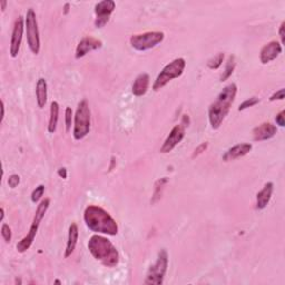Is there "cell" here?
<instances>
[{
    "instance_id": "1",
    "label": "cell",
    "mask_w": 285,
    "mask_h": 285,
    "mask_svg": "<svg viewBox=\"0 0 285 285\" xmlns=\"http://www.w3.org/2000/svg\"><path fill=\"white\" fill-rule=\"evenodd\" d=\"M236 93H238V86L232 83L224 87V89L208 107V120L213 130H218L222 125L231 110L232 104L234 103Z\"/></svg>"
},
{
    "instance_id": "2",
    "label": "cell",
    "mask_w": 285,
    "mask_h": 285,
    "mask_svg": "<svg viewBox=\"0 0 285 285\" xmlns=\"http://www.w3.org/2000/svg\"><path fill=\"white\" fill-rule=\"evenodd\" d=\"M84 220L90 231L115 236L118 234V225L113 216L104 208L89 205L84 212Z\"/></svg>"
},
{
    "instance_id": "3",
    "label": "cell",
    "mask_w": 285,
    "mask_h": 285,
    "mask_svg": "<svg viewBox=\"0 0 285 285\" xmlns=\"http://www.w3.org/2000/svg\"><path fill=\"white\" fill-rule=\"evenodd\" d=\"M88 250L94 258L106 267L118 265L119 254L117 248L110 240L102 235H93L88 242Z\"/></svg>"
},
{
    "instance_id": "4",
    "label": "cell",
    "mask_w": 285,
    "mask_h": 285,
    "mask_svg": "<svg viewBox=\"0 0 285 285\" xmlns=\"http://www.w3.org/2000/svg\"><path fill=\"white\" fill-rule=\"evenodd\" d=\"M50 205V199L46 198L42 200V203L39 204L37 210H36L33 223H31V226L29 228V233L25 236V238L22 239V241H19L17 244V251L19 253H25L27 250H29L30 246L33 245L36 234H37L38 228L40 225V222H42L44 216L48 211V207Z\"/></svg>"
},
{
    "instance_id": "5",
    "label": "cell",
    "mask_w": 285,
    "mask_h": 285,
    "mask_svg": "<svg viewBox=\"0 0 285 285\" xmlns=\"http://www.w3.org/2000/svg\"><path fill=\"white\" fill-rule=\"evenodd\" d=\"M90 108L88 105L86 99H83L78 104L77 110L75 114V122H74V138L76 140H80L85 138L89 134L90 131Z\"/></svg>"
},
{
    "instance_id": "6",
    "label": "cell",
    "mask_w": 285,
    "mask_h": 285,
    "mask_svg": "<svg viewBox=\"0 0 285 285\" xmlns=\"http://www.w3.org/2000/svg\"><path fill=\"white\" fill-rule=\"evenodd\" d=\"M186 67V60L184 58H176L171 62L170 64L163 68L159 75L156 78L154 85H153V89L155 91H158L162 89L164 86H166L171 80L178 78L183 75L184 69Z\"/></svg>"
},
{
    "instance_id": "7",
    "label": "cell",
    "mask_w": 285,
    "mask_h": 285,
    "mask_svg": "<svg viewBox=\"0 0 285 285\" xmlns=\"http://www.w3.org/2000/svg\"><path fill=\"white\" fill-rule=\"evenodd\" d=\"M168 266V254L166 250H160L154 265H152L146 274L144 283L146 285H160L164 282Z\"/></svg>"
},
{
    "instance_id": "8",
    "label": "cell",
    "mask_w": 285,
    "mask_h": 285,
    "mask_svg": "<svg viewBox=\"0 0 285 285\" xmlns=\"http://www.w3.org/2000/svg\"><path fill=\"white\" fill-rule=\"evenodd\" d=\"M165 38L162 31H148V33L132 36L130 39L131 46L138 51H146L155 48Z\"/></svg>"
},
{
    "instance_id": "9",
    "label": "cell",
    "mask_w": 285,
    "mask_h": 285,
    "mask_svg": "<svg viewBox=\"0 0 285 285\" xmlns=\"http://www.w3.org/2000/svg\"><path fill=\"white\" fill-rule=\"evenodd\" d=\"M26 30H27V42L31 53L35 55L39 54L40 50V38L38 30L37 17L33 9L27 11L26 16Z\"/></svg>"
},
{
    "instance_id": "10",
    "label": "cell",
    "mask_w": 285,
    "mask_h": 285,
    "mask_svg": "<svg viewBox=\"0 0 285 285\" xmlns=\"http://www.w3.org/2000/svg\"><path fill=\"white\" fill-rule=\"evenodd\" d=\"M116 3L114 0H103L95 6V26L96 28H103L110 20V15L114 13Z\"/></svg>"
},
{
    "instance_id": "11",
    "label": "cell",
    "mask_w": 285,
    "mask_h": 285,
    "mask_svg": "<svg viewBox=\"0 0 285 285\" xmlns=\"http://www.w3.org/2000/svg\"><path fill=\"white\" fill-rule=\"evenodd\" d=\"M185 137V125L179 124V125H175L170 132V135L167 136L165 142L160 147V153L166 154V153L172 152L174 148L182 142Z\"/></svg>"
},
{
    "instance_id": "12",
    "label": "cell",
    "mask_w": 285,
    "mask_h": 285,
    "mask_svg": "<svg viewBox=\"0 0 285 285\" xmlns=\"http://www.w3.org/2000/svg\"><path fill=\"white\" fill-rule=\"evenodd\" d=\"M25 20H23L22 16L16 19L13 34H11L10 40V56L13 58H16L19 54L20 45H22V40L23 36V30H25Z\"/></svg>"
},
{
    "instance_id": "13",
    "label": "cell",
    "mask_w": 285,
    "mask_h": 285,
    "mask_svg": "<svg viewBox=\"0 0 285 285\" xmlns=\"http://www.w3.org/2000/svg\"><path fill=\"white\" fill-rule=\"evenodd\" d=\"M102 46H103V43L97 38L90 37V36L83 38L78 43L77 48H76V55H75L76 58L77 59L82 58L84 57V56H86L88 53H90V51L97 50L99 49V48H102Z\"/></svg>"
},
{
    "instance_id": "14",
    "label": "cell",
    "mask_w": 285,
    "mask_h": 285,
    "mask_svg": "<svg viewBox=\"0 0 285 285\" xmlns=\"http://www.w3.org/2000/svg\"><path fill=\"white\" fill-rule=\"evenodd\" d=\"M282 53V45L276 40H272L268 44H266L260 53V60L261 63L266 65V64L271 63L272 60H274L279 57V55Z\"/></svg>"
},
{
    "instance_id": "15",
    "label": "cell",
    "mask_w": 285,
    "mask_h": 285,
    "mask_svg": "<svg viewBox=\"0 0 285 285\" xmlns=\"http://www.w3.org/2000/svg\"><path fill=\"white\" fill-rule=\"evenodd\" d=\"M278 132V128L272 123H263L253 130V137L256 142H262L274 137Z\"/></svg>"
},
{
    "instance_id": "16",
    "label": "cell",
    "mask_w": 285,
    "mask_h": 285,
    "mask_svg": "<svg viewBox=\"0 0 285 285\" xmlns=\"http://www.w3.org/2000/svg\"><path fill=\"white\" fill-rule=\"evenodd\" d=\"M252 144L248 143H243V144H238V145L233 146L230 148L225 154L223 156V159L225 162H231V160H235L241 157H244V156L247 155L248 153L252 151Z\"/></svg>"
},
{
    "instance_id": "17",
    "label": "cell",
    "mask_w": 285,
    "mask_h": 285,
    "mask_svg": "<svg viewBox=\"0 0 285 285\" xmlns=\"http://www.w3.org/2000/svg\"><path fill=\"white\" fill-rule=\"evenodd\" d=\"M273 190H274V184L270 182L266 183L265 186L256 194V208L258 210H264L267 206L272 197Z\"/></svg>"
},
{
    "instance_id": "18",
    "label": "cell",
    "mask_w": 285,
    "mask_h": 285,
    "mask_svg": "<svg viewBox=\"0 0 285 285\" xmlns=\"http://www.w3.org/2000/svg\"><path fill=\"white\" fill-rule=\"evenodd\" d=\"M148 85H150V76L145 73L140 74L135 79L133 87H132V93L137 97H142L147 93Z\"/></svg>"
},
{
    "instance_id": "19",
    "label": "cell",
    "mask_w": 285,
    "mask_h": 285,
    "mask_svg": "<svg viewBox=\"0 0 285 285\" xmlns=\"http://www.w3.org/2000/svg\"><path fill=\"white\" fill-rule=\"evenodd\" d=\"M48 97V85L45 78H39L36 85V99H37L38 107L44 108L47 103Z\"/></svg>"
},
{
    "instance_id": "20",
    "label": "cell",
    "mask_w": 285,
    "mask_h": 285,
    "mask_svg": "<svg viewBox=\"0 0 285 285\" xmlns=\"http://www.w3.org/2000/svg\"><path fill=\"white\" fill-rule=\"evenodd\" d=\"M78 226L77 224L73 223L69 227V234H68V242H67V247L65 251V258H69V256L73 254L75 251V247L77 245V241H78Z\"/></svg>"
},
{
    "instance_id": "21",
    "label": "cell",
    "mask_w": 285,
    "mask_h": 285,
    "mask_svg": "<svg viewBox=\"0 0 285 285\" xmlns=\"http://www.w3.org/2000/svg\"><path fill=\"white\" fill-rule=\"evenodd\" d=\"M58 116H59V105L57 102H53L50 104V117H49V124H48V132H49L50 134H54L56 130H57Z\"/></svg>"
},
{
    "instance_id": "22",
    "label": "cell",
    "mask_w": 285,
    "mask_h": 285,
    "mask_svg": "<svg viewBox=\"0 0 285 285\" xmlns=\"http://www.w3.org/2000/svg\"><path fill=\"white\" fill-rule=\"evenodd\" d=\"M235 66H236V63H235V56L231 55L230 57L227 59V63H226V67H225V71H224L222 77H220V82H225L228 78L231 77L234 73V69H235Z\"/></svg>"
},
{
    "instance_id": "23",
    "label": "cell",
    "mask_w": 285,
    "mask_h": 285,
    "mask_svg": "<svg viewBox=\"0 0 285 285\" xmlns=\"http://www.w3.org/2000/svg\"><path fill=\"white\" fill-rule=\"evenodd\" d=\"M223 60H224V54L223 53H219L215 56L214 58H212L208 60V63H207V66L210 69H213V70H215V69H218L219 67H220V65H222V63H223Z\"/></svg>"
},
{
    "instance_id": "24",
    "label": "cell",
    "mask_w": 285,
    "mask_h": 285,
    "mask_svg": "<svg viewBox=\"0 0 285 285\" xmlns=\"http://www.w3.org/2000/svg\"><path fill=\"white\" fill-rule=\"evenodd\" d=\"M44 192H45V186L39 185L34 190V192L31 193V202L33 203H38L39 199L42 198V196L44 195Z\"/></svg>"
},
{
    "instance_id": "25",
    "label": "cell",
    "mask_w": 285,
    "mask_h": 285,
    "mask_svg": "<svg viewBox=\"0 0 285 285\" xmlns=\"http://www.w3.org/2000/svg\"><path fill=\"white\" fill-rule=\"evenodd\" d=\"M259 103H260V99L258 97H251V98L246 99L245 102H243L242 104H241V105L238 108V110L242 111L244 110H246V108H248V107H253V106L256 105V104H259Z\"/></svg>"
},
{
    "instance_id": "26",
    "label": "cell",
    "mask_w": 285,
    "mask_h": 285,
    "mask_svg": "<svg viewBox=\"0 0 285 285\" xmlns=\"http://www.w3.org/2000/svg\"><path fill=\"white\" fill-rule=\"evenodd\" d=\"M71 122H73V110H71V107H67L65 110V124L67 132L71 130Z\"/></svg>"
},
{
    "instance_id": "27",
    "label": "cell",
    "mask_w": 285,
    "mask_h": 285,
    "mask_svg": "<svg viewBox=\"0 0 285 285\" xmlns=\"http://www.w3.org/2000/svg\"><path fill=\"white\" fill-rule=\"evenodd\" d=\"M1 235L2 239L5 240L6 243H10L11 241V228L7 224H3L1 227Z\"/></svg>"
},
{
    "instance_id": "28",
    "label": "cell",
    "mask_w": 285,
    "mask_h": 285,
    "mask_svg": "<svg viewBox=\"0 0 285 285\" xmlns=\"http://www.w3.org/2000/svg\"><path fill=\"white\" fill-rule=\"evenodd\" d=\"M19 183H20V177L17 174H13L9 177V179H8V185H9V187L11 188L17 187L19 185Z\"/></svg>"
},
{
    "instance_id": "29",
    "label": "cell",
    "mask_w": 285,
    "mask_h": 285,
    "mask_svg": "<svg viewBox=\"0 0 285 285\" xmlns=\"http://www.w3.org/2000/svg\"><path fill=\"white\" fill-rule=\"evenodd\" d=\"M208 146V143H203V144H200L199 146L196 147V150L194 151V154H193V158H195V157H197V156H199L200 154H203L204 152L206 151V148Z\"/></svg>"
},
{
    "instance_id": "30",
    "label": "cell",
    "mask_w": 285,
    "mask_h": 285,
    "mask_svg": "<svg viewBox=\"0 0 285 285\" xmlns=\"http://www.w3.org/2000/svg\"><path fill=\"white\" fill-rule=\"evenodd\" d=\"M284 115H285V110H281L280 113L276 115V117H275V120H276V124H278V125L280 126V127H284V125H285V119H284Z\"/></svg>"
},
{
    "instance_id": "31",
    "label": "cell",
    "mask_w": 285,
    "mask_h": 285,
    "mask_svg": "<svg viewBox=\"0 0 285 285\" xmlns=\"http://www.w3.org/2000/svg\"><path fill=\"white\" fill-rule=\"evenodd\" d=\"M284 94H285V90L282 88V89L276 91L275 94H273L270 97V100L271 102H274V100H282L284 99Z\"/></svg>"
},
{
    "instance_id": "32",
    "label": "cell",
    "mask_w": 285,
    "mask_h": 285,
    "mask_svg": "<svg viewBox=\"0 0 285 285\" xmlns=\"http://www.w3.org/2000/svg\"><path fill=\"white\" fill-rule=\"evenodd\" d=\"M284 28H285V22H283L282 23H281V26H280V29H279V35H280V38H281V43L284 44L285 42V38H284ZM281 44V45H282Z\"/></svg>"
},
{
    "instance_id": "33",
    "label": "cell",
    "mask_w": 285,
    "mask_h": 285,
    "mask_svg": "<svg viewBox=\"0 0 285 285\" xmlns=\"http://www.w3.org/2000/svg\"><path fill=\"white\" fill-rule=\"evenodd\" d=\"M58 175H59L62 178L66 179V178H67V170H66V168H65V167L59 168V170H58Z\"/></svg>"
},
{
    "instance_id": "34",
    "label": "cell",
    "mask_w": 285,
    "mask_h": 285,
    "mask_svg": "<svg viewBox=\"0 0 285 285\" xmlns=\"http://www.w3.org/2000/svg\"><path fill=\"white\" fill-rule=\"evenodd\" d=\"M5 118V103H3V100H1V122Z\"/></svg>"
},
{
    "instance_id": "35",
    "label": "cell",
    "mask_w": 285,
    "mask_h": 285,
    "mask_svg": "<svg viewBox=\"0 0 285 285\" xmlns=\"http://www.w3.org/2000/svg\"><path fill=\"white\" fill-rule=\"evenodd\" d=\"M7 1L6 0H2V1H0V7H1V10L5 11L6 10V7H7Z\"/></svg>"
},
{
    "instance_id": "36",
    "label": "cell",
    "mask_w": 285,
    "mask_h": 285,
    "mask_svg": "<svg viewBox=\"0 0 285 285\" xmlns=\"http://www.w3.org/2000/svg\"><path fill=\"white\" fill-rule=\"evenodd\" d=\"M69 3H66L65 7H64V15H67L68 13H69Z\"/></svg>"
},
{
    "instance_id": "37",
    "label": "cell",
    "mask_w": 285,
    "mask_h": 285,
    "mask_svg": "<svg viewBox=\"0 0 285 285\" xmlns=\"http://www.w3.org/2000/svg\"><path fill=\"white\" fill-rule=\"evenodd\" d=\"M3 218H5V210H3V207H1V220H3Z\"/></svg>"
},
{
    "instance_id": "38",
    "label": "cell",
    "mask_w": 285,
    "mask_h": 285,
    "mask_svg": "<svg viewBox=\"0 0 285 285\" xmlns=\"http://www.w3.org/2000/svg\"><path fill=\"white\" fill-rule=\"evenodd\" d=\"M54 283H55V284H62V282H60V281H59V280H56Z\"/></svg>"
}]
</instances>
